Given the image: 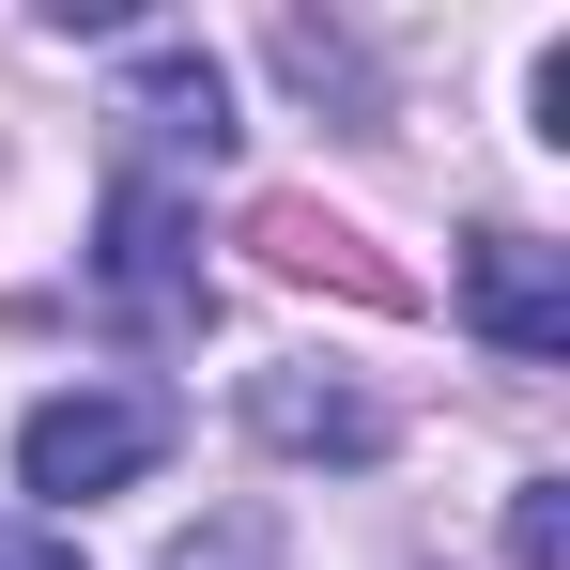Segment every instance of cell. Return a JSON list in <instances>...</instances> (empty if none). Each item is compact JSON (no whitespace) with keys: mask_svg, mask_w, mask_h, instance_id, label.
<instances>
[{"mask_svg":"<svg viewBox=\"0 0 570 570\" xmlns=\"http://www.w3.org/2000/svg\"><path fill=\"white\" fill-rule=\"evenodd\" d=\"M556 556H570V493L524 478V493H509V570H556Z\"/></svg>","mask_w":570,"mask_h":570,"instance_id":"7","label":"cell"},{"mask_svg":"<svg viewBox=\"0 0 570 570\" xmlns=\"http://www.w3.org/2000/svg\"><path fill=\"white\" fill-rule=\"evenodd\" d=\"M170 463V401H139V385H78V401H31V432H16V478L31 493H124V478Z\"/></svg>","mask_w":570,"mask_h":570,"instance_id":"2","label":"cell"},{"mask_svg":"<svg viewBox=\"0 0 570 570\" xmlns=\"http://www.w3.org/2000/svg\"><path fill=\"white\" fill-rule=\"evenodd\" d=\"M263 247H278L293 278H355V293H385L371 263H355V232H324V216H293V200H278V216H263Z\"/></svg>","mask_w":570,"mask_h":570,"instance_id":"6","label":"cell"},{"mask_svg":"<svg viewBox=\"0 0 570 570\" xmlns=\"http://www.w3.org/2000/svg\"><path fill=\"white\" fill-rule=\"evenodd\" d=\"M463 324L493 355H570V263L540 232H478L463 247Z\"/></svg>","mask_w":570,"mask_h":570,"instance_id":"3","label":"cell"},{"mask_svg":"<svg viewBox=\"0 0 570 570\" xmlns=\"http://www.w3.org/2000/svg\"><path fill=\"white\" fill-rule=\"evenodd\" d=\"M124 124H139L155 155H232V94H216L200 47H139V62H124Z\"/></svg>","mask_w":570,"mask_h":570,"instance_id":"4","label":"cell"},{"mask_svg":"<svg viewBox=\"0 0 570 570\" xmlns=\"http://www.w3.org/2000/svg\"><path fill=\"white\" fill-rule=\"evenodd\" d=\"M247 416H263V448H293V463H371V448H385L371 401H355V385H308V371H263Z\"/></svg>","mask_w":570,"mask_h":570,"instance_id":"5","label":"cell"},{"mask_svg":"<svg viewBox=\"0 0 570 570\" xmlns=\"http://www.w3.org/2000/svg\"><path fill=\"white\" fill-rule=\"evenodd\" d=\"M94 308H124L139 340H186L200 308V247H186V200L155 186V170H124L108 186V216H94Z\"/></svg>","mask_w":570,"mask_h":570,"instance_id":"1","label":"cell"},{"mask_svg":"<svg viewBox=\"0 0 570 570\" xmlns=\"http://www.w3.org/2000/svg\"><path fill=\"white\" fill-rule=\"evenodd\" d=\"M0 570H78V540H47V524H0Z\"/></svg>","mask_w":570,"mask_h":570,"instance_id":"9","label":"cell"},{"mask_svg":"<svg viewBox=\"0 0 570 570\" xmlns=\"http://www.w3.org/2000/svg\"><path fill=\"white\" fill-rule=\"evenodd\" d=\"M170 570H278V540H263V509H232L216 540H170Z\"/></svg>","mask_w":570,"mask_h":570,"instance_id":"8","label":"cell"}]
</instances>
